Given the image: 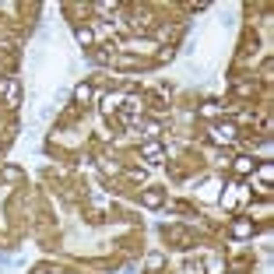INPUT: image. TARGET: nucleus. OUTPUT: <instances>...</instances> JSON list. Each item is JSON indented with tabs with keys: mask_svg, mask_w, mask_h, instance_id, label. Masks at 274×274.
I'll return each instance as SVG.
<instances>
[{
	"mask_svg": "<svg viewBox=\"0 0 274 274\" xmlns=\"http://www.w3.org/2000/svg\"><path fill=\"white\" fill-rule=\"evenodd\" d=\"M236 137H239V130H236L232 120H225V123H215V127H211V144H236Z\"/></svg>",
	"mask_w": 274,
	"mask_h": 274,
	"instance_id": "nucleus-1",
	"label": "nucleus"
},
{
	"mask_svg": "<svg viewBox=\"0 0 274 274\" xmlns=\"http://www.w3.org/2000/svg\"><path fill=\"white\" fill-rule=\"evenodd\" d=\"M232 236H236V239H246V236H253V222H250V218H239V222L232 225Z\"/></svg>",
	"mask_w": 274,
	"mask_h": 274,
	"instance_id": "nucleus-2",
	"label": "nucleus"
},
{
	"mask_svg": "<svg viewBox=\"0 0 274 274\" xmlns=\"http://www.w3.org/2000/svg\"><path fill=\"white\" fill-rule=\"evenodd\" d=\"M141 201H144L148 207H162V201H165V193H162V190H144V193H141Z\"/></svg>",
	"mask_w": 274,
	"mask_h": 274,
	"instance_id": "nucleus-3",
	"label": "nucleus"
},
{
	"mask_svg": "<svg viewBox=\"0 0 274 274\" xmlns=\"http://www.w3.org/2000/svg\"><path fill=\"white\" fill-rule=\"evenodd\" d=\"M253 165H257V162H253V158H246V155H242V158H232V169H236L239 176H246V172H253Z\"/></svg>",
	"mask_w": 274,
	"mask_h": 274,
	"instance_id": "nucleus-4",
	"label": "nucleus"
},
{
	"mask_svg": "<svg viewBox=\"0 0 274 274\" xmlns=\"http://www.w3.org/2000/svg\"><path fill=\"white\" fill-rule=\"evenodd\" d=\"M144 158H148L151 165H158V162H162V148H158V144H144Z\"/></svg>",
	"mask_w": 274,
	"mask_h": 274,
	"instance_id": "nucleus-5",
	"label": "nucleus"
},
{
	"mask_svg": "<svg viewBox=\"0 0 274 274\" xmlns=\"http://www.w3.org/2000/svg\"><path fill=\"white\" fill-rule=\"evenodd\" d=\"M91 99V88L88 85H78V88H74V102H88Z\"/></svg>",
	"mask_w": 274,
	"mask_h": 274,
	"instance_id": "nucleus-6",
	"label": "nucleus"
},
{
	"mask_svg": "<svg viewBox=\"0 0 274 274\" xmlns=\"http://www.w3.org/2000/svg\"><path fill=\"white\" fill-rule=\"evenodd\" d=\"M74 35H78V42H81V46H91V42H95V35H91V28H78Z\"/></svg>",
	"mask_w": 274,
	"mask_h": 274,
	"instance_id": "nucleus-7",
	"label": "nucleus"
},
{
	"mask_svg": "<svg viewBox=\"0 0 274 274\" xmlns=\"http://www.w3.org/2000/svg\"><path fill=\"white\" fill-rule=\"evenodd\" d=\"M162 267V253H151L148 257V271H158Z\"/></svg>",
	"mask_w": 274,
	"mask_h": 274,
	"instance_id": "nucleus-8",
	"label": "nucleus"
},
{
	"mask_svg": "<svg viewBox=\"0 0 274 274\" xmlns=\"http://www.w3.org/2000/svg\"><path fill=\"white\" fill-rule=\"evenodd\" d=\"M4 176H7V179H21V169H18V165H7Z\"/></svg>",
	"mask_w": 274,
	"mask_h": 274,
	"instance_id": "nucleus-9",
	"label": "nucleus"
},
{
	"mask_svg": "<svg viewBox=\"0 0 274 274\" xmlns=\"http://www.w3.org/2000/svg\"><path fill=\"white\" fill-rule=\"evenodd\" d=\"M144 134H148V137H158L162 130H158V123H151V120H148V123H144Z\"/></svg>",
	"mask_w": 274,
	"mask_h": 274,
	"instance_id": "nucleus-10",
	"label": "nucleus"
},
{
	"mask_svg": "<svg viewBox=\"0 0 274 274\" xmlns=\"http://www.w3.org/2000/svg\"><path fill=\"white\" fill-rule=\"evenodd\" d=\"M201 113H204V116H218V105H215V102H207V105H204Z\"/></svg>",
	"mask_w": 274,
	"mask_h": 274,
	"instance_id": "nucleus-11",
	"label": "nucleus"
},
{
	"mask_svg": "<svg viewBox=\"0 0 274 274\" xmlns=\"http://www.w3.org/2000/svg\"><path fill=\"white\" fill-rule=\"evenodd\" d=\"M207 271H211V274H222V260H211V264H207Z\"/></svg>",
	"mask_w": 274,
	"mask_h": 274,
	"instance_id": "nucleus-12",
	"label": "nucleus"
}]
</instances>
